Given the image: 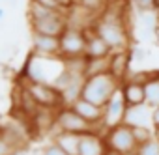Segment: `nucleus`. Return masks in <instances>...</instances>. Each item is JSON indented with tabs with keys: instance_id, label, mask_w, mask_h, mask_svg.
Masks as SVG:
<instances>
[{
	"instance_id": "obj_30",
	"label": "nucleus",
	"mask_w": 159,
	"mask_h": 155,
	"mask_svg": "<svg viewBox=\"0 0 159 155\" xmlns=\"http://www.w3.org/2000/svg\"><path fill=\"white\" fill-rule=\"evenodd\" d=\"M4 19V8H0V21Z\"/></svg>"
},
{
	"instance_id": "obj_23",
	"label": "nucleus",
	"mask_w": 159,
	"mask_h": 155,
	"mask_svg": "<svg viewBox=\"0 0 159 155\" xmlns=\"http://www.w3.org/2000/svg\"><path fill=\"white\" fill-rule=\"evenodd\" d=\"M131 56H133V62L142 64L146 60V51L142 47H131Z\"/></svg>"
},
{
	"instance_id": "obj_26",
	"label": "nucleus",
	"mask_w": 159,
	"mask_h": 155,
	"mask_svg": "<svg viewBox=\"0 0 159 155\" xmlns=\"http://www.w3.org/2000/svg\"><path fill=\"white\" fill-rule=\"evenodd\" d=\"M152 123H153V127H159V107H155L152 110Z\"/></svg>"
},
{
	"instance_id": "obj_28",
	"label": "nucleus",
	"mask_w": 159,
	"mask_h": 155,
	"mask_svg": "<svg viewBox=\"0 0 159 155\" xmlns=\"http://www.w3.org/2000/svg\"><path fill=\"white\" fill-rule=\"evenodd\" d=\"M153 11H159V0H153Z\"/></svg>"
},
{
	"instance_id": "obj_6",
	"label": "nucleus",
	"mask_w": 159,
	"mask_h": 155,
	"mask_svg": "<svg viewBox=\"0 0 159 155\" xmlns=\"http://www.w3.org/2000/svg\"><path fill=\"white\" fill-rule=\"evenodd\" d=\"M125 112H127V103L124 99L122 88H118L114 92V95L109 99V103L105 105V116H103V129H111L114 125L124 123L125 120Z\"/></svg>"
},
{
	"instance_id": "obj_19",
	"label": "nucleus",
	"mask_w": 159,
	"mask_h": 155,
	"mask_svg": "<svg viewBox=\"0 0 159 155\" xmlns=\"http://www.w3.org/2000/svg\"><path fill=\"white\" fill-rule=\"evenodd\" d=\"M146 88V105L150 108L159 107V81H150L148 84H144Z\"/></svg>"
},
{
	"instance_id": "obj_4",
	"label": "nucleus",
	"mask_w": 159,
	"mask_h": 155,
	"mask_svg": "<svg viewBox=\"0 0 159 155\" xmlns=\"http://www.w3.org/2000/svg\"><path fill=\"white\" fill-rule=\"evenodd\" d=\"M105 140H107V146L112 148V149H118V151H124L127 155H133L135 149H137V140L133 136V127L129 123H120V125H114L111 129H107L105 133Z\"/></svg>"
},
{
	"instance_id": "obj_18",
	"label": "nucleus",
	"mask_w": 159,
	"mask_h": 155,
	"mask_svg": "<svg viewBox=\"0 0 159 155\" xmlns=\"http://www.w3.org/2000/svg\"><path fill=\"white\" fill-rule=\"evenodd\" d=\"M111 65V56L105 58H88V65H86V77L92 75H99V73H107Z\"/></svg>"
},
{
	"instance_id": "obj_1",
	"label": "nucleus",
	"mask_w": 159,
	"mask_h": 155,
	"mask_svg": "<svg viewBox=\"0 0 159 155\" xmlns=\"http://www.w3.org/2000/svg\"><path fill=\"white\" fill-rule=\"evenodd\" d=\"M120 81L114 79V77L107 71V73H99V75H92V77H86L84 79V84H83V92H81V97L99 105V107H105L109 103V99L114 95V92L120 88Z\"/></svg>"
},
{
	"instance_id": "obj_31",
	"label": "nucleus",
	"mask_w": 159,
	"mask_h": 155,
	"mask_svg": "<svg viewBox=\"0 0 159 155\" xmlns=\"http://www.w3.org/2000/svg\"><path fill=\"white\" fill-rule=\"evenodd\" d=\"M157 13V28H159V11H155Z\"/></svg>"
},
{
	"instance_id": "obj_5",
	"label": "nucleus",
	"mask_w": 159,
	"mask_h": 155,
	"mask_svg": "<svg viewBox=\"0 0 159 155\" xmlns=\"http://www.w3.org/2000/svg\"><path fill=\"white\" fill-rule=\"evenodd\" d=\"M81 54H86V30L67 26L60 36V56L69 58Z\"/></svg>"
},
{
	"instance_id": "obj_21",
	"label": "nucleus",
	"mask_w": 159,
	"mask_h": 155,
	"mask_svg": "<svg viewBox=\"0 0 159 155\" xmlns=\"http://www.w3.org/2000/svg\"><path fill=\"white\" fill-rule=\"evenodd\" d=\"M133 136H135L137 144H144V142H148V140L153 138V127L135 125V127H133Z\"/></svg>"
},
{
	"instance_id": "obj_13",
	"label": "nucleus",
	"mask_w": 159,
	"mask_h": 155,
	"mask_svg": "<svg viewBox=\"0 0 159 155\" xmlns=\"http://www.w3.org/2000/svg\"><path fill=\"white\" fill-rule=\"evenodd\" d=\"M0 136H2L17 153L21 149H25V146H26V131L23 129V125L10 123V125L0 127Z\"/></svg>"
},
{
	"instance_id": "obj_15",
	"label": "nucleus",
	"mask_w": 159,
	"mask_h": 155,
	"mask_svg": "<svg viewBox=\"0 0 159 155\" xmlns=\"http://www.w3.org/2000/svg\"><path fill=\"white\" fill-rule=\"evenodd\" d=\"M152 110L146 103L144 105H137V107H127L125 112V123H129L131 127L135 125H146V127H153L152 123Z\"/></svg>"
},
{
	"instance_id": "obj_17",
	"label": "nucleus",
	"mask_w": 159,
	"mask_h": 155,
	"mask_svg": "<svg viewBox=\"0 0 159 155\" xmlns=\"http://www.w3.org/2000/svg\"><path fill=\"white\" fill-rule=\"evenodd\" d=\"M54 11H60V10H52V8L38 2V0H30V2H28V21H36V19L49 17Z\"/></svg>"
},
{
	"instance_id": "obj_11",
	"label": "nucleus",
	"mask_w": 159,
	"mask_h": 155,
	"mask_svg": "<svg viewBox=\"0 0 159 155\" xmlns=\"http://www.w3.org/2000/svg\"><path fill=\"white\" fill-rule=\"evenodd\" d=\"M71 107H73L79 114H81L86 122H90L92 125H96V127L103 125L105 107H99V105H96V103H92V101H88V99H84V97L75 99V101L71 103Z\"/></svg>"
},
{
	"instance_id": "obj_22",
	"label": "nucleus",
	"mask_w": 159,
	"mask_h": 155,
	"mask_svg": "<svg viewBox=\"0 0 159 155\" xmlns=\"http://www.w3.org/2000/svg\"><path fill=\"white\" fill-rule=\"evenodd\" d=\"M41 155H69V153H67V151H64L56 142H52V144H49V146H45V148H43Z\"/></svg>"
},
{
	"instance_id": "obj_27",
	"label": "nucleus",
	"mask_w": 159,
	"mask_h": 155,
	"mask_svg": "<svg viewBox=\"0 0 159 155\" xmlns=\"http://www.w3.org/2000/svg\"><path fill=\"white\" fill-rule=\"evenodd\" d=\"M105 155H127V153H124V151H118V149H112V148H107Z\"/></svg>"
},
{
	"instance_id": "obj_24",
	"label": "nucleus",
	"mask_w": 159,
	"mask_h": 155,
	"mask_svg": "<svg viewBox=\"0 0 159 155\" xmlns=\"http://www.w3.org/2000/svg\"><path fill=\"white\" fill-rule=\"evenodd\" d=\"M133 4H135L137 11H148V10H153V0H133Z\"/></svg>"
},
{
	"instance_id": "obj_7",
	"label": "nucleus",
	"mask_w": 159,
	"mask_h": 155,
	"mask_svg": "<svg viewBox=\"0 0 159 155\" xmlns=\"http://www.w3.org/2000/svg\"><path fill=\"white\" fill-rule=\"evenodd\" d=\"M30 28H32V32H39V34H49V36H58L60 38L66 32V28H67L66 11H54L49 17L30 21Z\"/></svg>"
},
{
	"instance_id": "obj_8",
	"label": "nucleus",
	"mask_w": 159,
	"mask_h": 155,
	"mask_svg": "<svg viewBox=\"0 0 159 155\" xmlns=\"http://www.w3.org/2000/svg\"><path fill=\"white\" fill-rule=\"evenodd\" d=\"M131 62H133L131 49L112 51V54H111V65H109V73L114 77V79H118L120 82H124V81L127 79V77H129V73H131V69H129Z\"/></svg>"
},
{
	"instance_id": "obj_16",
	"label": "nucleus",
	"mask_w": 159,
	"mask_h": 155,
	"mask_svg": "<svg viewBox=\"0 0 159 155\" xmlns=\"http://www.w3.org/2000/svg\"><path fill=\"white\" fill-rule=\"evenodd\" d=\"M52 142H56L64 151L69 155H79V144H81V135L77 133H67V131H56Z\"/></svg>"
},
{
	"instance_id": "obj_3",
	"label": "nucleus",
	"mask_w": 159,
	"mask_h": 155,
	"mask_svg": "<svg viewBox=\"0 0 159 155\" xmlns=\"http://www.w3.org/2000/svg\"><path fill=\"white\" fill-rule=\"evenodd\" d=\"M25 88L28 90V94L32 95V99L38 103V107H43V108H60L64 107V95L58 88H54L52 84L49 82H36V81H30L28 79V84H25Z\"/></svg>"
},
{
	"instance_id": "obj_20",
	"label": "nucleus",
	"mask_w": 159,
	"mask_h": 155,
	"mask_svg": "<svg viewBox=\"0 0 159 155\" xmlns=\"http://www.w3.org/2000/svg\"><path fill=\"white\" fill-rule=\"evenodd\" d=\"M133 155H159V140L153 136L152 140H148L144 144H139Z\"/></svg>"
},
{
	"instance_id": "obj_2",
	"label": "nucleus",
	"mask_w": 159,
	"mask_h": 155,
	"mask_svg": "<svg viewBox=\"0 0 159 155\" xmlns=\"http://www.w3.org/2000/svg\"><path fill=\"white\" fill-rule=\"evenodd\" d=\"M54 127L58 131H67V133H77V135H84V133H90V131H98L96 125H92L90 122H86L71 105H64V107L56 108Z\"/></svg>"
},
{
	"instance_id": "obj_10",
	"label": "nucleus",
	"mask_w": 159,
	"mask_h": 155,
	"mask_svg": "<svg viewBox=\"0 0 159 155\" xmlns=\"http://www.w3.org/2000/svg\"><path fill=\"white\" fill-rule=\"evenodd\" d=\"M107 148L109 146H107L105 135H99V131H90L81 135L79 155H105Z\"/></svg>"
},
{
	"instance_id": "obj_29",
	"label": "nucleus",
	"mask_w": 159,
	"mask_h": 155,
	"mask_svg": "<svg viewBox=\"0 0 159 155\" xmlns=\"http://www.w3.org/2000/svg\"><path fill=\"white\" fill-rule=\"evenodd\" d=\"M153 136L159 140V127H153Z\"/></svg>"
},
{
	"instance_id": "obj_12",
	"label": "nucleus",
	"mask_w": 159,
	"mask_h": 155,
	"mask_svg": "<svg viewBox=\"0 0 159 155\" xmlns=\"http://www.w3.org/2000/svg\"><path fill=\"white\" fill-rule=\"evenodd\" d=\"M111 54H112V49L109 47V43L90 26L86 30V56L88 58H105Z\"/></svg>"
},
{
	"instance_id": "obj_25",
	"label": "nucleus",
	"mask_w": 159,
	"mask_h": 155,
	"mask_svg": "<svg viewBox=\"0 0 159 155\" xmlns=\"http://www.w3.org/2000/svg\"><path fill=\"white\" fill-rule=\"evenodd\" d=\"M0 155H17V151H15L2 136H0Z\"/></svg>"
},
{
	"instance_id": "obj_14",
	"label": "nucleus",
	"mask_w": 159,
	"mask_h": 155,
	"mask_svg": "<svg viewBox=\"0 0 159 155\" xmlns=\"http://www.w3.org/2000/svg\"><path fill=\"white\" fill-rule=\"evenodd\" d=\"M122 88V94H124V99L127 103V107H137V105H144L146 103V88L144 84H139V82H133V81H124L120 84Z\"/></svg>"
},
{
	"instance_id": "obj_9",
	"label": "nucleus",
	"mask_w": 159,
	"mask_h": 155,
	"mask_svg": "<svg viewBox=\"0 0 159 155\" xmlns=\"http://www.w3.org/2000/svg\"><path fill=\"white\" fill-rule=\"evenodd\" d=\"M32 52L38 56H60V38L32 32Z\"/></svg>"
}]
</instances>
